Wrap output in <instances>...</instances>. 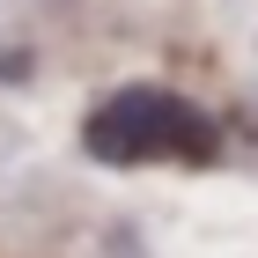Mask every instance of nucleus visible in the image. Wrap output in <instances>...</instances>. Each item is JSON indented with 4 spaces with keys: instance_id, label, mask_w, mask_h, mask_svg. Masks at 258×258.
Masks as SVG:
<instances>
[{
    "instance_id": "1",
    "label": "nucleus",
    "mask_w": 258,
    "mask_h": 258,
    "mask_svg": "<svg viewBox=\"0 0 258 258\" xmlns=\"http://www.w3.org/2000/svg\"><path fill=\"white\" fill-rule=\"evenodd\" d=\"M81 155L103 162V170H148V162L207 170V162H221V118L207 103L177 96V89L125 81V89H111V96L89 103V118H81Z\"/></svg>"
},
{
    "instance_id": "2",
    "label": "nucleus",
    "mask_w": 258,
    "mask_h": 258,
    "mask_svg": "<svg viewBox=\"0 0 258 258\" xmlns=\"http://www.w3.org/2000/svg\"><path fill=\"white\" fill-rule=\"evenodd\" d=\"M0 81H30V52H0Z\"/></svg>"
}]
</instances>
